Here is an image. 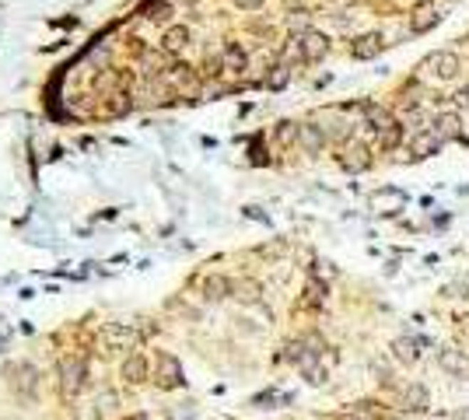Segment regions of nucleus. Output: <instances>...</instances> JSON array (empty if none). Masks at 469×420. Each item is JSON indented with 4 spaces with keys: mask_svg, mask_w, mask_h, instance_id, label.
Masks as SVG:
<instances>
[{
    "mask_svg": "<svg viewBox=\"0 0 469 420\" xmlns=\"http://www.w3.org/2000/svg\"><path fill=\"white\" fill-rule=\"evenodd\" d=\"M154 382L162 389H179L182 385V364H179L175 354H169V350H158L154 354Z\"/></svg>",
    "mask_w": 469,
    "mask_h": 420,
    "instance_id": "obj_1",
    "label": "nucleus"
},
{
    "mask_svg": "<svg viewBox=\"0 0 469 420\" xmlns=\"http://www.w3.org/2000/svg\"><path fill=\"white\" fill-rule=\"evenodd\" d=\"M424 70H427V78H438V81H452V78H455V74L463 70V63H459V56H455V53L441 49V53L427 56V60H424Z\"/></svg>",
    "mask_w": 469,
    "mask_h": 420,
    "instance_id": "obj_2",
    "label": "nucleus"
},
{
    "mask_svg": "<svg viewBox=\"0 0 469 420\" xmlns=\"http://www.w3.org/2000/svg\"><path fill=\"white\" fill-rule=\"evenodd\" d=\"M326 53H330V39H326L322 32H301L298 39H295V56L308 60V63L322 60Z\"/></svg>",
    "mask_w": 469,
    "mask_h": 420,
    "instance_id": "obj_3",
    "label": "nucleus"
},
{
    "mask_svg": "<svg viewBox=\"0 0 469 420\" xmlns=\"http://www.w3.org/2000/svg\"><path fill=\"white\" fill-rule=\"evenodd\" d=\"M85 378H88V364L81 357H67V361H63V368H60V385H63L67 396H78V392L85 389Z\"/></svg>",
    "mask_w": 469,
    "mask_h": 420,
    "instance_id": "obj_4",
    "label": "nucleus"
},
{
    "mask_svg": "<svg viewBox=\"0 0 469 420\" xmlns=\"http://www.w3.org/2000/svg\"><path fill=\"white\" fill-rule=\"evenodd\" d=\"M441 144H445V140H441L434 130H417L413 140H410V158H413V162H424V158H431V154L441 151Z\"/></svg>",
    "mask_w": 469,
    "mask_h": 420,
    "instance_id": "obj_5",
    "label": "nucleus"
},
{
    "mask_svg": "<svg viewBox=\"0 0 469 420\" xmlns=\"http://www.w3.org/2000/svg\"><path fill=\"white\" fill-rule=\"evenodd\" d=\"M438 21H441V7H438V4H417L413 14H410V32H413V36H424V32H431Z\"/></svg>",
    "mask_w": 469,
    "mask_h": 420,
    "instance_id": "obj_6",
    "label": "nucleus"
},
{
    "mask_svg": "<svg viewBox=\"0 0 469 420\" xmlns=\"http://www.w3.org/2000/svg\"><path fill=\"white\" fill-rule=\"evenodd\" d=\"M340 165L347 172H364V168H371V154H368V147L361 140H350V144H343Z\"/></svg>",
    "mask_w": 469,
    "mask_h": 420,
    "instance_id": "obj_7",
    "label": "nucleus"
},
{
    "mask_svg": "<svg viewBox=\"0 0 469 420\" xmlns=\"http://www.w3.org/2000/svg\"><path fill=\"white\" fill-rule=\"evenodd\" d=\"M438 368L452 378H469V357L463 350H448V347H445V350L438 354Z\"/></svg>",
    "mask_w": 469,
    "mask_h": 420,
    "instance_id": "obj_8",
    "label": "nucleus"
},
{
    "mask_svg": "<svg viewBox=\"0 0 469 420\" xmlns=\"http://www.w3.org/2000/svg\"><path fill=\"white\" fill-rule=\"evenodd\" d=\"M382 46H385L382 32H364V36H357V39H354V46H350V56H354V60H371V56H379V53H382Z\"/></svg>",
    "mask_w": 469,
    "mask_h": 420,
    "instance_id": "obj_9",
    "label": "nucleus"
},
{
    "mask_svg": "<svg viewBox=\"0 0 469 420\" xmlns=\"http://www.w3.org/2000/svg\"><path fill=\"white\" fill-rule=\"evenodd\" d=\"M298 140H301V147H305L308 154H319V151L326 147V133H322L319 126H312V123H298Z\"/></svg>",
    "mask_w": 469,
    "mask_h": 420,
    "instance_id": "obj_10",
    "label": "nucleus"
},
{
    "mask_svg": "<svg viewBox=\"0 0 469 420\" xmlns=\"http://www.w3.org/2000/svg\"><path fill=\"white\" fill-rule=\"evenodd\" d=\"M200 291H204L207 301H224V298L231 294V280H228V277H221V273H211V277H204Z\"/></svg>",
    "mask_w": 469,
    "mask_h": 420,
    "instance_id": "obj_11",
    "label": "nucleus"
},
{
    "mask_svg": "<svg viewBox=\"0 0 469 420\" xmlns=\"http://www.w3.org/2000/svg\"><path fill=\"white\" fill-rule=\"evenodd\" d=\"M102 336H105V347H109V350H130L133 340H137L133 330H127V326H105Z\"/></svg>",
    "mask_w": 469,
    "mask_h": 420,
    "instance_id": "obj_12",
    "label": "nucleus"
},
{
    "mask_svg": "<svg viewBox=\"0 0 469 420\" xmlns=\"http://www.w3.org/2000/svg\"><path fill=\"white\" fill-rule=\"evenodd\" d=\"M231 298L242 301V305H256L259 298H263V288H259L256 280H235L231 284Z\"/></svg>",
    "mask_w": 469,
    "mask_h": 420,
    "instance_id": "obj_13",
    "label": "nucleus"
},
{
    "mask_svg": "<svg viewBox=\"0 0 469 420\" xmlns=\"http://www.w3.org/2000/svg\"><path fill=\"white\" fill-rule=\"evenodd\" d=\"M221 63H224V70H231V74H242V70H246V49H242L238 42H228V46H224V56H221Z\"/></svg>",
    "mask_w": 469,
    "mask_h": 420,
    "instance_id": "obj_14",
    "label": "nucleus"
},
{
    "mask_svg": "<svg viewBox=\"0 0 469 420\" xmlns=\"http://www.w3.org/2000/svg\"><path fill=\"white\" fill-rule=\"evenodd\" d=\"M392 357H396L399 364H413V361L421 357V350H417V340H410V336H399V340L392 343Z\"/></svg>",
    "mask_w": 469,
    "mask_h": 420,
    "instance_id": "obj_15",
    "label": "nucleus"
},
{
    "mask_svg": "<svg viewBox=\"0 0 469 420\" xmlns=\"http://www.w3.org/2000/svg\"><path fill=\"white\" fill-rule=\"evenodd\" d=\"M364 120H368V126L375 133H385L389 126H396V120L389 116V109H382V105H364Z\"/></svg>",
    "mask_w": 469,
    "mask_h": 420,
    "instance_id": "obj_16",
    "label": "nucleus"
},
{
    "mask_svg": "<svg viewBox=\"0 0 469 420\" xmlns=\"http://www.w3.org/2000/svg\"><path fill=\"white\" fill-rule=\"evenodd\" d=\"M123 378H127L130 385H140V382L147 378V361H144L140 354L127 357V361H123Z\"/></svg>",
    "mask_w": 469,
    "mask_h": 420,
    "instance_id": "obj_17",
    "label": "nucleus"
},
{
    "mask_svg": "<svg viewBox=\"0 0 469 420\" xmlns=\"http://www.w3.org/2000/svg\"><path fill=\"white\" fill-rule=\"evenodd\" d=\"M403 399H406V410H413V414H421L427 410V389L424 385H406V392H403Z\"/></svg>",
    "mask_w": 469,
    "mask_h": 420,
    "instance_id": "obj_18",
    "label": "nucleus"
},
{
    "mask_svg": "<svg viewBox=\"0 0 469 420\" xmlns=\"http://www.w3.org/2000/svg\"><path fill=\"white\" fill-rule=\"evenodd\" d=\"M438 130H434V133H438V137H441V140H452V137H463V130H459V116H455V112H445V116H438Z\"/></svg>",
    "mask_w": 469,
    "mask_h": 420,
    "instance_id": "obj_19",
    "label": "nucleus"
},
{
    "mask_svg": "<svg viewBox=\"0 0 469 420\" xmlns=\"http://www.w3.org/2000/svg\"><path fill=\"white\" fill-rule=\"evenodd\" d=\"M162 46H165L169 53L186 49V46H189V28H182V25H179V28H169V32H165V39H162Z\"/></svg>",
    "mask_w": 469,
    "mask_h": 420,
    "instance_id": "obj_20",
    "label": "nucleus"
},
{
    "mask_svg": "<svg viewBox=\"0 0 469 420\" xmlns=\"http://www.w3.org/2000/svg\"><path fill=\"white\" fill-rule=\"evenodd\" d=\"M371 204H375V207H392V210H385V214H396V210L406 204V196H403L399 189H385V193H375Z\"/></svg>",
    "mask_w": 469,
    "mask_h": 420,
    "instance_id": "obj_21",
    "label": "nucleus"
},
{
    "mask_svg": "<svg viewBox=\"0 0 469 420\" xmlns=\"http://www.w3.org/2000/svg\"><path fill=\"white\" fill-rule=\"evenodd\" d=\"M399 137H403V126L396 123V126H389V130H385V133H379V144H382L385 151H392V147H396V144H399Z\"/></svg>",
    "mask_w": 469,
    "mask_h": 420,
    "instance_id": "obj_22",
    "label": "nucleus"
},
{
    "mask_svg": "<svg viewBox=\"0 0 469 420\" xmlns=\"http://www.w3.org/2000/svg\"><path fill=\"white\" fill-rule=\"evenodd\" d=\"M277 140L288 147V144H295L298 140V123H280L277 126Z\"/></svg>",
    "mask_w": 469,
    "mask_h": 420,
    "instance_id": "obj_23",
    "label": "nucleus"
},
{
    "mask_svg": "<svg viewBox=\"0 0 469 420\" xmlns=\"http://www.w3.org/2000/svg\"><path fill=\"white\" fill-rule=\"evenodd\" d=\"M288 78H291V70H288V67H273V74H266V88H273V91H277V88H284V84H288Z\"/></svg>",
    "mask_w": 469,
    "mask_h": 420,
    "instance_id": "obj_24",
    "label": "nucleus"
},
{
    "mask_svg": "<svg viewBox=\"0 0 469 420\" xmlns=\"http://www.w3.org/2000/svg\"><path fill=\"white\" fill-rule=\"evenodd\" d=\"M18 389L25 396H36V372L32 368H21V378H18Z\"/></svg>",
    "mask_w": 469,
    "mask_h": 420,
    "instance_id": "obj_25",
    "label": "nucleus"
},
{
    "mask_svg": "<svg viewBox=\"0 0 469 420\" xmlns=\"http://www.w3.org/2000/svg\"><path fill=\"white\" fill-rule=\"evenodd\" d=\"M322 298H326V288L312 280V284H308V291H305V305H312V308H315V305H322Z\"/></svg>",
    "mask_w": 469,
    "mask_h": 420,
    "instance_id": "obj_26",
    "label": "nucleus"
},
{
    "mask_svg": "<svg viewBox=\"0 0 469 420\" xmlns=\"http://www.w3.org/2000/svg\"><path fill=\"white\" fill-rule=\"evenodd\" d=\"M242 11H256V7H263V0H235Z\"/></svg>",
    "mask_w": 469,
    "mask_h": 420,
    "instance_id": "obj_27",
    "label": "nucleus"
},
{
    "mask_svg": "<svg viewBox=\"0 0 469 420\" xmlns=\"http://www.w3.org/2000/svg\"><path fill=\"white\" fill-rule=\"evenodd\" d=\"M455 102H459V105H466V109H469V84H466V88H463V91H459V95H455Z\"/></svg>",
    "mask_w": 469,
    "mask_h": 420,
    "instance_id": "obj_28",
    "label": "nucleus"
},
{
    "mask_svg": "<svg viewBox=\"0 0 469 420\" xmlns=\"http://www.w3.org/2000/svg\"><path fill=\"white\" fill-rule=\"evenodd\" d=\"M459 330L469 336V315H463V319H459Z\"/></svg>",
    "mask_w": 469,
    "mask_h": 420,
    "instance_id": "obj_29",
    "label": "nucleus"
},
{
    "mask_svg": "<svg viewBox=\"0 0 469 420\" xmlns=\"http://www.w3.org/2000/svg\"><path fill=\"white\" fill-rule=\"evenodd\" d=\"M340 420H364V417H350V414H347V417H340Z\"/></svg>",
    "mask_w": 469,
    "mask_h": 420,
    "instance_id": "obj_30",
    "label": "nucleus"
},
{
    "mask_svg": "<svg viewBox=\"0 0 469 420\" xmlns=\"http://www.w3.org/2000/svg\"><path fill=\"white\" fill-rule=\"evenodd\" d=\"M130 420H147V417H144V414H137V417H130Z\"/></svg>",
    "mask_w": 469,
    "mask_h": 420,
    "instance_id": "obj_31",
    "label": "nucleus"
},
{
    "mask_svg": "<svg viewBox=\"0 0 469 420\" xmlns=\"http://www.w3.org/2000/svg\"><path fill=\"white\" fill-rule=\"evenodd\" d=\"M288 4H301V0H288Z\"/></svg>",
    "mask_w": 469,
    "mask_h": 420,
    "instance_id": "obj_32",
    "label": "nucleus"
},
{
    "mask_svg": "<svg viewBox=\"0 0 469 420\" xmlns=\"http://www.w3.org/2000/svg\"><path fill=\"white\" fill-rule=\"evenodd\" d=\"M162 420H169V417H162Z\"/></svg>",
    "mask_w": 469,
    "mask_h": 420,
    "instance_id": "obj_33",
    "label": "nucleus"
}]
</instances>
